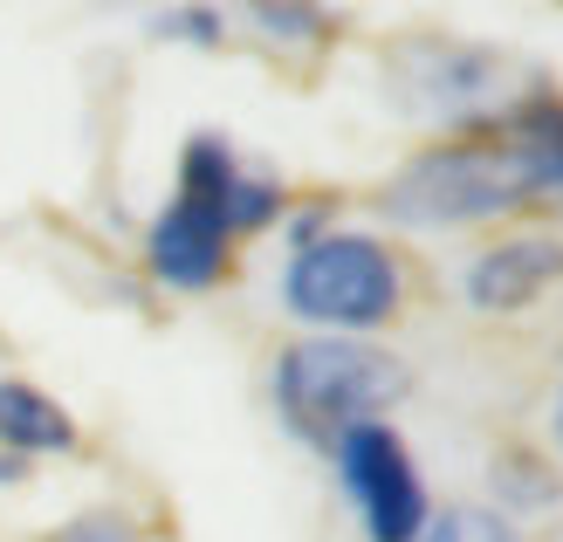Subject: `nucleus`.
<instances>
[{
	"instance_id": "1",
	"label": "nucleus",
	"mask_w": 563,
	"mask_h": 542,
	"mask_svg": "<svg viewBox=\"0 0 563 542\" xmlns=\"http://www.w3.org/2000/svg\"><path fill=\"white\" fill-rule=\"evenodd\" d=\"M543 192H563V97H522L516 110L440 137L433 152L406 158L385 179V213L399 226H482L529 207Z\"/></svg>"
},
{
	"instance_id": "2",
	"label": "nucleus",
	"mask_w": 563,
	"mask_h": 542,
	"mask_svg": "<svg viewBox=\"0 0 563 542\" xmlns=\"http://www.w3.org/2000/svg\"><path fill=\"white\" fill-rule=\"evenodd\" d=\"M289 213V186L255 165L234 137L192 131L165 207L145 226V275L173 296H207L234 275V247Z\"/></svg>"
},
{
	"instance_id": "3",
	"label": "nucleus",
	"mask_w": 563,
	"mask_h": 542,
	"mask_svg": "<svg viewBox=\"0 0 563 542\" xmlns=\"http://www.w3.org/2000/svg\"><path fill=\"white\" fill-rule=\"evenodd\" d=\"M406 364L372 336H296L268 364V406L282 433L330 453L351 425H372L406 398Z\"/></svg>"
},
{
	"instance_id": "4",
	"label": "nucleus",
	"mask_w": 563,
	"mask_h": 542,
	"mask_svg": "<svg viewBox=\"0 0 563 542\" xmlns=\"http://www.w3.org/2000/svg\"><path fill=\"white\" fill-rule=\"evenodd\" d=\"M275 296L302 336H378L406 309V268L378 234L330 220L323 234L289 241Z\"/></svg>"
},
{
	"instance_id": "5",
	"label": "nucleus",
	"mask_w": 563,
	"mask_h": 542,
	"mask_svg": "<svg viewBox=\"0 0 563 542\" xmlns=\"http://www.w3.org/2000/svg\"><path fill=\"white\" fill-rule=\"evenodd\" d=\"M330 467H336V488H344L364 542H412L427 529V516H433L427 474H419V453L406 446V433L391 419L351 425L330 446Z\"/></svg>"
},
{
	"instance_id": "6",
	"label": "nucleus",
	"mask_w": 563,
	"mask_h": 542,
	"mask_svg": "<svg viewBox=\"0 0 563 542\" xmlns=\"http://www.w3.org/2000/svg\"><path fill=\"white\" fill-rule=\"evenodd\" d=\"M516 55H495L482 42H406L399 63H391V90L406 97V110L433 124H454V131H474L516 110Z\"/></svg>"
},
{
	"instance_id": "7",
	"label": "nucleus",
	"mask_w": 563,
	"mask_h": 542,
	"mask_svg": "<svg viewBox=\"0 0 563 542\" xmlns=\"http://www.w3.org/2000/svg\"><path fill=\"white\" fill-rule=\"evenodd\" d=\"M158 42L179 48H268V55H323L336 21L323 0H173L152 14Z\"/></svg>"
},
{
	"instance_id": "8",
	"label": "nucleus",
	"mask_w": 563,
	"mask_h": 542,
	"mask_svg": "<svg viewBox=\"0 0 563 542\" xmlns=\"http://www.w3.org/2000/svg\"><path fill=\"white\" fill-rule=\"evenodd\" d=\"M82 446V425L55 391H42L35 378H0V461L14 467H42V461H69Z\"/></svg>"
},
{
	"instance_id": "9",
	"label": "nucleus",
	"mask_w": 563,
	"mask_h": 542,
	"mask_svg": "<svg viewBox=\"0 0 563 542\" xmlns=\"http://www.w3.org/2000/svg\"><path fill=\"white\" fill-rule=\"evenodd\" d=\"M556 275H563V241L522 234V241L482 247V254L467 262V302L488 309V317H509V309H529V302H537Z\"/></svg>"
},
{
	"instance_id": "10",
	"label": "nucleus",
	"mask_w": 563,
	"mask_h": 542,
	"mask_svg": "<svg viewBox=\"0 0 563 542\" xmlns=\"http://www.w3.org/2000/svg\"><path fill=\"white\" fill-rule=\"evenodd\" d=\"M412 542H529L516 516H501L495 501H446L427 516V529H419Z\"/></svg>"
},
{
	"instance_id": "11",
	"label": "nucleus",
	"mask_w": 563,
	"mask_h": 542,
	"mask_svg": "<svg viewBox=\"0 0 563 542\" xmlns=\"http://www.w3.org/2000/svg\"><path fill=\"white\" fill-rule=\"evenodd\" d=\"M495 508H501V516H529V508H550L556 495H563V480L537 461V453H501V461H495Z\"/></svg>"
},
{
	"instance_id": "12",
	"label": "nucleus",
	"mask_w": 563,
	"mask_h": 542,
	"mask_svg": "<svg viewBox=\"0 0 563 542\" xmlns=\"http://www.w3.org/2000/svg\"><path fill=\"white\" fill-rule=\"evenodd\" d=\"M42 542H152V529H145V516H131L118 501H90L76 516H63Z\"/></svg>"
},
{
	"instance_id": "13",
	"label": "nucleus",
	"mask_w": 563,
	"mask_h": 542,
	"mask_svg": "<svg viewBox=\"0 0 563 542\" xmlns=\"http://www.w3.org/2000/svg\"><path fill=\"white\" fill-rule=\"evenodd\" d=\"M550 440H556V453H563V378H556V398H550Z\"/></svg>"
}]
</instances>
